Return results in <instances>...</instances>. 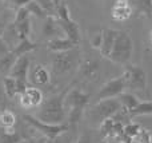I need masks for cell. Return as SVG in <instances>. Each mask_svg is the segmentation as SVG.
<instances>
[{"mask_svg": "<svg viewBox=\"0 0 152 143\" xmlns=\"http://www.w3.org/2000/svg\"><path fill=\"white\" fill-rule=\"evenodd\" d=\"M19 102H20V106L23 107V109H26V110L34 109V107H32V103H31V99H29V96L27 95L26 92L19 95Z\"/></svg>", "mask_w": 152, "mask_h": 143, "instance_id": "35", "label": "cell"}, {"mask_svg": "<svg viewBox=\"0 0 152 143\" xmlns=\"http://www.w3.org/2000/svg\"><path fill=\"white\" fill-rule=\"evenodd\" d=\"M29 79L36 86H45L51 82V74L43 64H36L29 71Z\"/></svg>", "mask_w": 152, "mask_h": 143, "instance_id": "14", "label": "cell"}, {"mask_svg": "<svg viewBox=\"0 0 152 143\" xmlns=\"http://www.w3.org/2000/svg\"><path fill=\"white\" fill-rule=\"evenodd\" d=\"M150 43H151V45H152V29H151V32H150Z\"/></svg>", "mask_w": 152, "mask_h": 143, "instance_id": "44", "label": "cell"}, {"mask_svg": "<svg viewBox=\"0 0 152 143\" xmlns=\"http://www.w3.org/2000/svg\"><path fill=\"white\" fill-rule=\"evenodd\" d=\"M56 19H58L59 26L63 29V34L71 40H74L76 44H79L81 42V32L79 24L71 18V12L66 1L56 7Z\"/></svg>", "mask_w": 152, "mask_h": 143, "instance_id": "4", "label": "cell"}, {"mask_svg": "<svg viewBox=\"0 0 152 143\" xmlns=\"http://www.w3.org/2000/svg\"><path fill=\"white\" fill-rule=\"evenodd\" d=\"M132 8L136 15L152 16V0H132Z\"/></svg>", "mask_w": 152, "mask_h": 143, "instance_id": "17", "label": "cell"}, {"mask_svg": "<svg viewBox=\"0 0 152 143\" xmlns=\"http://www.w3.org/2000/svg\"><path fill=\"white\" fill-rule=\"evenodd\" d=\"M80 74L87 79H94L99 72V63L96 60H86L80 64Z\"/></svg>", "mask_w": 152, "mask_h": 143, "instance_id": "18", "label": "cell"}, {"mask_svg": "<svg viewBox=\"0 0 152 143\" xmlns=\"http://www.w3.org/2000/svg\"><path fill=\"white\" fill-rule=\"evenodd\" d=\"M63 1H64V0H53V3H55V5H56V7H58L59 4H61V3H63Z\"/></svg>", "mask_w": 152, "mask_h": 143, "instance_id": "42", "label": "cell"}, {"mask_svg": "<svg viewBox=\"0 0 152 143\" xmlns=\"http://www.w3.org/2000/svg\"><path fill=\"white\" fill-rule=\"evenodd\" d=\"M102 143H110V142H105V141H104V142H102Z\"/></svg>", "mask_w": 152, "mask_h": 143, "instance_id": "45", "label": "cell"}, {"mask_svg": "<svg viewBox=\"0 0 152 143\" xmlns=\"http://www.w3.org/2000/svg\"><path fill=\"white\" fill-rule=\"evenodd\" d=\"M4 28H5V27H4V23H3V21L0 20V35L3 34V31H4Z\"/></svg>", "mask_w": 152, "mask_h": 143, "instance_id": "40", "label": "cell"}, {"mask_svg": "<svg viewBox=\"0 0 152 143\" xmlns=\"http://www.w3.org/2000/svg\"><path fill=\"white\" fill-rule=\"evenodd\" d=\"M128 115L131 118L135 117H148V115H152V102L147 100V102H140L135 109L129 110Z\"/></svg>", "mask_w": 152, "mask_h": 143, "instance_id": "20", "label": "cell"}, {"mask_svg": "<svg viewBox=\"0 0 152 143\" xmlns=\"http://www.w3.org/2000/svg\"><path fill=\"white\" fill-rule=\"evenodd\" d=\"M19 143H31V141H29V139H21Z\"/></svg>", "mask_w": 152, "mask_h": 143, "instance_id": "43", "label": "cell"}, {"mask_svg": "<svg viewBox=\"0 0 152 143\" xmlns=\"http://www.w3.org/2000/svg\"><path fill=\"white\" fill-rule=\"evenodd\" d=\"M140 130H142V127H140L137 123H134V122H129L124 126V134H126L127 136H129L131 139H134V141L137 136V134L140 133Z\"/></svg>", "mask_w": 152, "mask_h": 143, "instance_id": "30", "label": "cell"}, {"mask_svg": "<svg viewBox=\"0 0 152 143\" xmlns=\"http://www.w3.org/2000/svg\"><path fill=\"white\" fill-rule=\"evenodd\" d=\"M123 78L126 80V86L129 90L144 91L147 88V74L139 66L134 64H126Z\"/></svg>", "mask_w": 152, "mask_h": 143, "instance_id": "7", "label": "cell"}, {"mask_svg": "<svg viewBox=\"0 0 152 143\" xmlns=\"http://www.w3.org/2000/svg\"><path fill=\"white\" fill-rule=\"evenodd\" d=\"M29 66H31V60H29L28 55H23L19 56L16 59L15 64H13L12 70H11L10 75L16 79L20 80H28V75H29Z\"/></svg>", "mask_w": 152, "mask_h": 143, "instance_id": "12", "label": "cell"}, {"mask_svg": "<svg viewBox=\"0 0 152 143\" xmlns=\"http://www.w3.org/2000/svg\"><path fill=\"white\" fill-rule=\"evenodd\" d=\"M26 7H27V10L29 11V13H31V15H34V16H36V18L44 19V18H47V16H48L47 12L43 10V7L36 1V0H31V1H29Z\"/></svg>", "mask_w": 152, "mask_h": 143, "instance_id": "27", "label": "cell"}, {"mask_svg": "<svg viewBox=\"0 0 152 143\" xmlns=\"http://www.w3.org/2000/svg\"><path fill=\"white\" fill-rule=\"evenodd\" d=\"M118 35L119 31L118 29H112V28H104L103 29V42L102 45H100L99 51H100V55L103 58H110L111 52L113 50V45H115V42L118 39Z\"/></svg>", "mask_w": 152, "mask_h": 143, "instance_id": "11", "label": "cell"}, {"mask_svg": "<svg viewBox=\"0 0 152 143\" xmlns=\"http://www.w3.org/2000/svg\"><path fill=\"white\" fill-rule=\"evenodd\" d=\"M132 54H134V42H132L129 34L124 31H119L118 39H116L113 50L108 59L116 64L126 66L131 60Z\"/></svg>", "mask_w": 152, "mask_h": 143, "instance_id": "3", "label": "cell"}, {"mask_svg": "<svg viewBox=\"0 0 152 143\" xmlns=\"http://www.w3.org/2000/svg\"><path fill=\"white\" fill-rule=\"evenodd\" d=\"M16 125V117L10 110L0 111V128L1 130H12Z\"/></svg>", "mask_w": 152, "mask_h": 143, "instance_id": "19", "label": "cell"}, {"mask_svg": "<svg viewBox=\"0 0 152 143\" xmlns=\"http://www.w3.org/2000/svg\"><path fill=\"white\" fill-rule=\"evenodd\" d=\"M83 109H71L68 110V125L69 126H76L79 125V122L81 120L83 117Z\"/></svg>", "mask_w": 152, "mask_h": 143, "instance_id": "29", "label": "cell"}, {"mask_svg": "<svg viewBox=\"0 0 152 143\" xmlns=\"http://www.w3.org/2000/svg\"><path fill=\"white\" fill-rule=\"evenodd\" d=\"M103 42V29H99L97 32L91 35V39H89V43H91V47L92 48H96L99 50L100 45H102Z\"/></svg>", "mask_w": 152, "mask_h": 143, "instance_id": "33", "label": "cell"}, {"mask_svg": "<svg viewBox=\"0 0 152 143\" xmlns=\"http://www.w3.org/2000/svg\"><path fill=\"white\" fill-rule=\"evenodd\" d=\"M79 44H76L74 40H71L69 37H55V39L48 40L47 43V48L52 52H63V51H68L72 48L77 47Z\"/></svg>", "mask_w": 152, "mask_h": 143, "instance_id": "15", "label": "cell"}, {"mask_svg": "<svg viewBox=\"0 0 152 143\" xmlns=\"http://www.w3.org/2000/svg\"><path fill=\"white\" fill-rule=\"evenodd\" d=\"M121 109H123V106L118 98L102 99L89 110V122L95 126H99L103 120L108 119V118H113Z\"/></svg>", "mask_w": 152, "mask_h": 143, "instance_id": "2", "label": "cell"}, {"mask_svg": "<svg viewBox=\"0 0 152 143\" xmlns=\"http://www.w3.org/2000/svg\"><path fill=\"white\" fill-rule=\"evenodd\" d=\"M16 59H18V56H16L12 51L8 52L7 55L1 56V58H0V72H1L3 75H10Z\"/></svg>", "mask_w": 152, "mask_h": 143, "instance_id": "23", "label": "cell"}, {"mask_svg": "<svg viewBox=\"0 0 152 143\" xmlns=\"http://www.w3.org/2000/svg\"><path fill=\"white\" fill-rule=\"evenodd\" d=\"M72 86H68L64 88L61 92L56 94V95L51 96L50 99L44 100L42 106L39 107V112H37V118L43 122L52 123V125H59L63 123L66 119L67 110H66V95L68 90Z\"/></svg>", "mask_w": 152, "mask_h": 143, "instance_id": "1", "label": "cell"}, {"mask_svg": "<svg viewBox=\"0 0 152 143\" xmlns=\"http://www.w3.org/2000/svg\"><path fill=\"white\" fill-rule=\"evenodd\" d=\"M89 103V94L84 92V91L79 90V88L71 87L68 90L66 95V109H83L86 110V107Z\"/></svg>", "mask_w": 152, "mask_h": 143, "instance_id": "9", "label": "cell"}, {"mask_svg": "<svg viewBox=\"0 0 152 143\" xmlns=\"http://www.w3.org/2000/svg\"><path fill=\"white\" fill-rule=\"evenodd\" d=\"M1 82H3V87H4V91L8 98L10 99L15 98L18 95V79L11 76V75H5Z\"/></svg>", "mask_w": 152, "mask_h": 143, "instance_id": "21", "label": "cell"}, {"mask_svg": "<svg viewBox=\"0 0 152 143\" xmlns=\"http://www.w3.org/2000/svg\"><path fill=\"white\" fill-rule=\"evenodd\" d=\"M135 141H136L137 143H152V135L148 130L142 128L140 133L137 134V136L135 138Z\"/></svg>", "mask_w": 152, "mask_h": 143, "instance_id": "34", "label": "cell"}, {"mask_svg": "<svg viewBox=\"0 0 152 143\" xmlns=\"http://www.w3.org/2000/svg\"><path fill=\"white\" fill-rule=\"evenodd\" d=\"M7 94L4 91V87H3V82H0V111L7 109Z\"/></svg>", "mask_w": 152, "mask_h": 143, "instance_id": "36", "label": "cell"}, {"mask_svg": "<svg viewBox=\"0 0 152 143\" xmlns=\"http://www.w3.org/2000/svg\"><path fill=\"white\" fill-rule=\"evenodd\" d=\"M24 120H26L31 127H34L37 133H40L43 136H45V138L50 139V141L59 138V136L63 135L64 133H67L69 128L68 123L52 125V123L43 122V120H40L37 117H32V115H24Z\"/></svg>", "mask_w": 152, "mask_h": 143, "instance_id": "6", "label": "cell"}, {"mask_svg": "<svg viewBox=\"0 0 152 143\" xmlns=\"http://www.w3.org/2000/svg\"><path fill=\"white\" fill-rule=\"evenodd\" d=\"M61 32H63V29L59 26L56 16H47V18H44L43 27H42L43 36L47 37L48 40H51V39H55V37H59Z\"/></svg>", "mask_w": 152, "mask_h": 143, "instance_id": "13", "label": "cell"}, {"mask_svg": "<svg viewBox=\"0 0 152 143\" xmlns=\"http://www.w3.org/2000/svg\"><path fill=\"white\" fill-rule=\"evenodd\" d=\"M118 99H119V102L121 103L123 109H126L127 111L135 109V107H136L137 104L140 103L139 98H137L136 95H134V94H131V92H123V94H120V95L118 96Z\"/></svg>", "mask_w": 152, "mask_h": 143, "instance_id": "22", "label": "cell"}, {"mask_svg": "<svg viewBox=\"0 0 152 143\" xmlns=\"http://www.w3.org/2000/svg\"><path fill=\"white\" fill-rule=\"evenodd\" d=\"M26 94L29 96V99H31V103H32V107H34V109L40 107L42 103L44 102V95H43V92L37 87H28L26 91Z\"/></svg>", "mask_w": 152, "mask_h": 143, "instance_id": "24", "label": "cell"}, {"mask_svg": "<svg viewBox=\"0 0 152 143\" xmlns=\"http://www.w3.org/2000/svg\"><path fill=\"white\" fill-rule=\"evenodd\" d=\"M20 141L21 136L13 130H1L0 133V143H19Z\"/></svg>", "mask_w": 152, "mask_h": 143, "instance_id": "28", "label": "cell"}, {"mask_svg": "<svg viewBox=\"0 0 152 143\" xmlns=\"http://www.w3.org/2000/svg\"><path fill=\"white\" fill-rule=\"evenodd\" d=\"M31 1V0H10V3H11V5H12L13 8H21V7H26L28 3Z\"/></svg>", "mask_w": 152, "mask_h": 143, "instance_id": "38", "label": "cell"}, {"mask_svg": "<svg viewBox=\"0 0 152 143\" xmlns=\"http://www.w3.org/2000/svg\"><path fill=\"white\" fill-rule=\"evenodd\" d=\"M16 29L19 32V36L20 39H28L29 35H31V29H32V24H31V18L27 19L24 21H20V23H15Z\"/></svg>", "mask_w": 152, "mask_h": 143, "instance_id": "26", "label": "cell"}, {"mask_svg": "<svg viewBox=\"0 0 152 143\" xmlns=\"http://www.w3.org/2000/svg\"><path fill=\"white\" fill-rule=\"evenodd\" d=\"M126 88H127V86H126V80H124L123 75L118 76V78H113V79L105 82L104 84L100 87L99 92H97V99L102 100V99L118 98L120 94L124 92Z\"/></svg>", "mask_w": 152, "mask_h": 143, "instance_id": "8", "label": "cell"}, {"mask_svg": "<svg viewBox=\"0 0 152 143\" xmlns=\"http://www.w3.org/2000/svg\"><path fill=\"white\" fill-rule=\"evenodd\" d=\"M11 48H10V45H8V43L4 40V37L0 35V58L1 56H4V55H7L8 52H11Z\"/></svg>", "mask_w": 152, "mask_h": 143, "instance_id": "37", "label": "cell"}, {"mask_svg": "<svg viewBox=\"0 0 152 143\" xmlns=\"http://www.w3.org/2000/svg\"><path fill=\"white\" fill-rule=\"evenodd\" d=\"M0 131H1V128H0Z\"/></svg>", "mask_w": 152, "mask_h": 143, "instance_id": "46", "label": "cell"}, {"mask_svg": "<svg viewBox=\"0 0 152 143\" xmlns=\"http://www.w3.org/2000/svg\"><path fill=\"white\" fill-rule=\"evenodd\" d=\"M134 13V8L132 4L129 3V0H115L113 3V7L111 10V16L115 21H126Z\"/></svg>", "mask_w": 152, "mask_h": 143, "instance_id": "10", "label": "cell"}, {"mask_svg": "<svg viewBox=\"0 0 152 143\" xmlns=\"http://www.w3.org/2000/svg\"><path fill=\"white\" fill-rule=\"evenodd\" d=\"M48 143H63V142L59 141V138H56V139H52V141H48Z\"/></svg>", "mask_w": 152, "mask_h": 143, "instance_id": "41", "label": "cell"}, {"mask_svg": "<svg viewBox=\"0 0 152 143\" xmlns=\"http://www.w3.org/2000/svg\"><path fill=\"white\" fill-rule=\"evenodd\" d=\"M76 143H89V135L88 134H81Z\"/></svg>", "mask_w": 152, "mask_h": 143, "instance_id": "39", "label": "cell"}, {"mask_svg": "<svg viewBox=\"0 0 152 143\" xmlns=\"http://www.w3.org/2000/svg\"><path fill=\"white\" fill-rule=\"evenodd\" d=\"M115 123H116V120L113 119V118H108V119L103 120V122L99 125L100 135H102L103 138H108V136H111V138H112Z\"/></svg>", "mask_w": 152, "mask_h": 143, "instance_id": "25", "label": "cell"}, {"mask_svg": "<svg viewBox=\"0 0 152 143\" xmlns=\"http://www.w3.org/2000/svg\"><path fill=\"white\" fill-rule=\"evenodd\" d=\"M36 1L42 5L48 16H56V5L53 0H36Z\"/></svg>", "mask_w": 152, "mask_h": 143, "instance_id": "31", "label": "cell"}, {"mask_svg": "<svg viewBox=\"0 0 152 143\" xmlns=\"http://www.w3.org/2000/svg\"><path fill=\"white\" fill-rule=\"evenodd\" d=\"M80 51L77 47L63 52H53L52 70L55 74H67L76 67H80Z\"/></svg>", "mask_w": 152, "mask_h": 143, "instance_id": "5", "label": "cell"}, {"mask_svg": "<svg viewBox=\"0 0 152 143\" xmlns=\"http://www.w3.org/2000/svg\"><path fill=\"white\" fill-rule=\"evenodd\" d=\"M40 44L36 42H32L31 39H23L20 40V43H19L18 45H16L15 48L12 50V52L15 54L16 56H23V55H28L29 52H32V51H35L36 48H39Z\"/></svg>", "mask_w": 152, "mask_h": 143, "instance_id": "16", "label": "cell"}, {"mask_svg": "<svg viewBox=\"0 0 152 143\" xmlns=\"http://www.w3.org/2000/svg\"><path fill=\"white\" fill-rule=\"evenodd\" d=\"M29 18H31V13H29V11L27 10V7L18 8V10H16V13H15V18H13V23H20V21H24Z\"/></svg>", "mask_w": 152, "mask_h": 143, "instance_id": "32", "label": "cell"}]
</instances>
